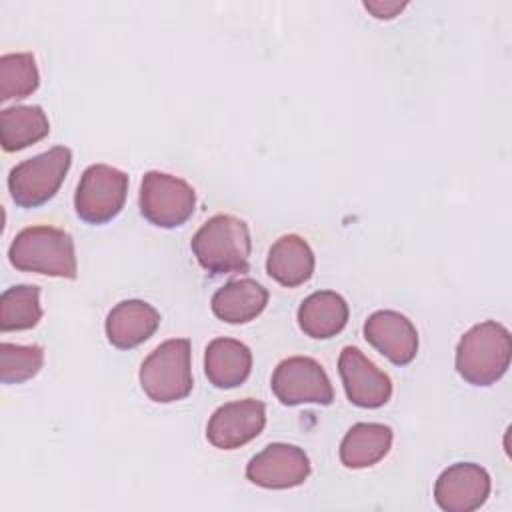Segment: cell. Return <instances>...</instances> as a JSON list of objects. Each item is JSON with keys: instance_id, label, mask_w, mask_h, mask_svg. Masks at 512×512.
Returning <instances> with one entry per match:
<instances>
[{"instance_id": "6da1fadb", "label": "cell", "mask_w": 512, "mask_h": 512, "mask_svg": "<svg viewBox=\"0 0 512 512\" xmlns=\"http://www.w3.org/2000/svg\"><path fill=\"white\" fill-rule=\"evenodd\" d=\"M190 248L198 264L214 276L246 272L252 250L250 230L232 214H216L198 228Z\"/></svg>"}, {"instance_id": "7a4b0ae2", "label": "cell", "mask_w": 512, "mask_h": 512, "mask_svg": "<svg viewBox=\"0 0 512 512\" xmlns=\"http://www.w3.org/2000/svg\"><path fill=\"white\" fill-rule=\"evenodd\" d=\"M8 260L16 270L36 272L74 280L78 274L74 240L54 226H28L20 230L10 248Z\"/></svg>"}, {"instance_id": "3957f363", "label": "cell", "mask_w": 512, "mask_h": 512, "mask_svg": "<svg viewBox=\"0 0 512 512\" xmlns=\"http://www.w3.org/2000/svg\"><path fill=\"white\" fill-rule=\"evenodd\" d=\"M512 356L508 328L486 320L472 326L456 346V372L472 386H490L498 382Z\"/></svg>"}, {"instance_id": "277c9868", "label": "cell", "mask_w": 512, "mask_h": 512, "mask_svg": "<svg viewBox=\"0 0 512 512\" xmlns=\"http://www.w3.org/2000/svg\"><path fill=\"white\" fill-rule=\"evenodd\" d=\"M140 386L144 394L160 404H170L186 398L192 392L190 340L172 338L156 346L142 362Z\"/></svg>"}, {"instance_id": "5b68a950", "label": "cell", "mask_w": 512, "mask_h": 512, "mask_svg": "<svg viewBox=\"0 0 512 512\" xmlns=\"http://www.w3.org/2000/svg\"><path fill=\"white\" fill-rule=\"evenodd\" d=\"M70 164L72 152L66 146H54L16 164L8 174V190L16 206L36 208L54 198L70 170Z\"/></svg>"}, {"instance_id": "8992f818", "label": "cell", "mask_w": 512, "mask_h": 512, "mask_svg": "<svg viewBox=\"0 0 512 512\" xmlns=\"http://www.w3.org/2000/svg\"><path fill=\"white\" fill-rule=\"evenodd\" d=\"M138 204L150 224L158 228H178L194 214L196 192L178 176L150 170L140 182Z\"/></svg>"}, {"instance_id": "52a82bcc", "label": "cell", "mask_w": 512, "mask_h": 512, "mask_svg": "<svg viewBox=\"0 0 512 512\" xmlns=\"http://www.w3.org/2000/svg\"><path fill=\"white\" fill-rule=\"evenodd\" d=\"M128 194V174L108 166H88L74 194V208L80 220L88 224H106L120 214Z\"/></svg>"}, {"instance_id": "ba28073f", "label": "cell", "mask_w": 512, "mask_h": 512, "mask_svg": "<svg viewBox=\"0 0 512 512\" xmlns=\"http://www.w3.org/2000/svg\"><path fill=\"white\" fill-rule=\"evenodd\" d=\"M270 386L274 396L284 406H330L334 402V390L326 370L314 358L308 356H290L282 360L274 368Z\"/></svg>"}, {"instance_id": "9c48e42d", "label": "cell", "mask_w": 512, "mask_h": 512, "mask_svg": "<svg viewBox=\"0 0 512 512\" xmlns=\"http://www.w3.org/2000/svg\"><path fill=\"white\" fill-rule=\"evenodd\" d=\"M310 476V460L306 452L294 444L274 442L250 458L246 478L270 490L296 488Z\"/></svg>"}, {"instance_id": "30bf717a", "label": "cell", "mask_w": 512, "mask_h": 512, "mask_svg": "<svg viewBox=\"0 0 512 512\" xmlns=\"http://www.w3.org/2000/svg\"><path fill=\"white\" fill-rule=\"evenodd\" d=\"M266 426V406L256 398L226 402L214 410L206 438L220 450H234L254 440Z\"/></svg>"}, {"instance_id": "8fae6325", "label": "cell", "mask_w": 512, "mask_h": 512, "mask_svg": "<svg viewBox=\"0 0 512 512\" xmlns=\"http://www.w3.org/2000/svg\"><path fill=\"white\" fill-rule=\"evenodd\" d=\"M338 372L348 400L360 408H380L392 396V380L356 346H346L338 358Z\"/></svg>"}, {"instance_id": "7c38bea8", "label": "cell", "mask_w": 512, "mask_h": 512, "mask_svg": "<svg viewBox=\"0 0 512 512\" xmlns=\"http://www.w3.org/2000/svg\"><path fill=\"white\" fill-rule=\"evenodd\" d=\"M490 494V474L474 462H456L442 470L434 484V500L446 512H472Z\"/></svg>"}, {"instance_id": "4fadbf2b", "label": "cell", "mask_w": 512, "mask_h": 512, "mask_svg": "<svg viewBox=\"0 0 512 512\" xmlns=\"http://www.w3.org/2000/svg\"><path fill=\"white\" fill-rule=\"evenodd\" d=\"M364 338L396 366H406L416 358L418 332L414 324L396 310H378L364 322Z\"/></svg>"}, {"instance_id": "5bb4252c", "label": "cell", "mask_w": 512, "mask_h": 512, "mask_svg": "<svg viewBox=\"0 0 512 512\" xmlns=\"http://www.w3.org/2000/svg\"><path fill=\"white\" fill-rule=\"evenodd\" d=\"M160 326L158 310L144 300H122L106 318L108 342L120 350H130L146 342Z\"/></svg>"}, {"instance_id": "9a60e30c", "label": "cell", "mask_w": 512, "mask_h": 512, "mask_svg": "<svg viewBox=\"0 0 512 512\" xmlns=\"http://www.w3.org/2000/svg\"><path fill=\"white\" fill-rule=\"evenodd\" d=\"M252 370L250 348L234 338H214L206 346L204 372L216 388H236L246 382Z\"/></svg>"}, {"instance_id": "2e32d148", "label": "cell", "mask_w": 512, "mask_h": 512, "mask_svg": "<svg viewBox=\"0 0 512 512\" xmlns=\"http://www.w3.org/2000/svg\"><path fill=\"white\" fill-rule=\"evenodd\" d=\"M314 264L316 260L310 244L298 234L280 236L266 258L268 276L288 288L308 282L314 274Z\"/></svg>"}, {"instance_id": "e0dca14e", "label": "cell", "mask_w": 512, "mask_h": 512, "mask_svg": "<svg viewBox=\"0 0 512 512\" xmlns=\"http://www.w3.org/2000/svg\"><path fill=\"white\" fill-rule=\"evenodd\" d=\"M268 304V290L252 280L240 278L224 284L212 296V312L228 324H244L254 320Z\"/></svg>"}, {"instance_id": "ac0fdd59", "label": "cell", "mask_w": 512, "mask_h": 512, "mask_svg": "<svg viewBox=\"0 0 512 512\" xmlns=\"http://www.w3.org/2000/svg\"><path fill=\"white\" fill-rule=\"evenodd\" d=\"M348 304L334 290H318L302 300L298 308V324L310 338H332L344 330L348 322Z\"/></svg>"}, {"instance_id": "d6986e66", "label": "cell", "mask_w": 512, "mask_h": 512, "mask_svg": "<svg viewBox=\"0 0 512 512\" xmlns=\"http://www.w3.org/2000/svg\"><path fill=\"white\" fill-rule=\"evenodd\" d=\"M392 446V428L378 422L354 424L340 442V462L346 468H370L378 464Z\"/></svg>"}, {"instance_id": "ffe728a7", "label": "cell", "mask_w": 512, "mask_h": 512, "mask_svg": "<svg viewBox=\"0 0 512 512\" xmlns=\"http://www.w3.org/2000/svg\"><path fill=\"white\" fill-rule=\"evenodd\" d=\"M50 132V122L40 106H12L0 112V136L6 152H16L40 142Z\"/></svg>"}, {"instance_id": "44dd1931", "label": "cell", "mask_w": 512, "mask_h": 512, "mask_svg": "<svg viewBox=\"0 0 512 512\" xmlns=\"http://www.w3.org/2000/svg\"><path fill=\"white\" fill-rule=\"evenodd\" d=\"M42 318L40 288L32 284L10 286L0 296V330H28Z\"/></svg>"}, {"instance_id": "7402d4cb", "label": "cell", "mask_w": 512, "mask_h": 512, "mask_svg": "<svg viewBox=\"0 0 512 512\" xmlns=\"http://www.w3.org/2000/svg\"><path fill=\"white\" fill-rule=\"evenodd\" d=\"M40 84L36 58L30 52H10L0 56V100L30 96Z\"/></svg>"}, {"instance_id": "603a6c76", "label": "cell", "mask_w": 512, "mask_h": 512, "mask_svg": "<svg viewBox=\"0 0 512 512\" xmlns=\"http://www.w3.org/2000/svg\"><path fill=\"white\" fill-rule=\"evenodd\" d=\"M44 364V348L38 344H0V380L2 384H20L34 378Z\"/></svg>"}, {"instance_id": "cb8c5ba5", "label": "cell", "mask_w": 512, "mask_h": 512, "mask_svg": "<svg viewBox=\"0 0 512 512\" xmlns=\"http://www.w3.org/2000/svg\"><path fill=\"white\" fill-rule=\"evenodd\" d=\"M404 6V2H364V8L380 20L394 18L400 10H404Z\"/></svg>"}]
</instances>
